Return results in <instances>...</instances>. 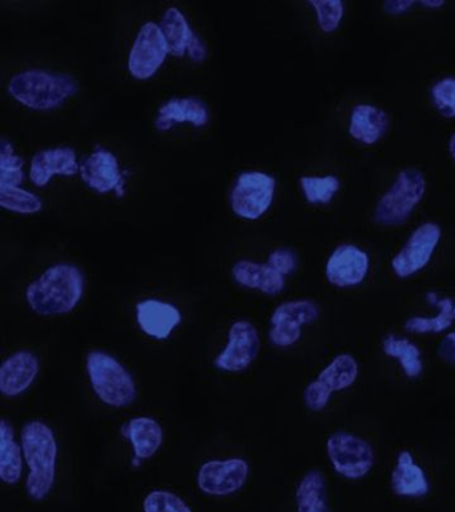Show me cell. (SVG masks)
Listing matches in <instances>:
<instances>
[{"mask_svg":"<svg viewBox=\"0 0 455 512\" xmlns=\"http://www.w3.org/2000/svg\"><path fill=\"white\" fill-rule=\"evenodd\" d=\"M318 316L319 308L311 300H291L282 303L271 315V343L278 347L293 346L301 339V327L315 322Z\"/></svg>","mask_w":455,"mask_h":512,"instance_id":"9","label":"cell"},{"mask_svg":"<svg viewBox=\"0 0 455 512\" xmlns=\"http://www.w3.org/2000/svg\"><path fill=\"white\" fill-rule=\"evenodd\" d=\"M10 94L33 110H51L61 106L78 91V84L65 74L45 70H27L9 83Z\"/></svg>","mask_w":455,"mask_h":512,"instance_id":"3","label":"cell"},{"mask_svg":"<svg viewBox=\"0 0 455 512\" xmlns=\"http://www.w3.org/2000/svg\"><path fill=\"white\" fill-rule=\"evenodd\" d=\"M383 351L390 358L397 359L407 378L415 379L422 374L423 363L421 351L409 339L399 338L397 335H387L383 339Z\"/></svg>","mask_w":455,"mask_h":512,"instance_id":"27","label":"cell"},{"mask_svg":"<svg viewBox=\"0 0 455 512\" xmlns=\"http://www.w3.org/2000/svg\"><path fill=\"white\" fill-rule=\"evenodd\" d=\"M23 164L21 156L14 154L13 144L3 138L0 142V184L19 186L25 179Z\"/></svg>","mask_w":455,"mask_h":512,"instance_id":"31","label":"cell"},{"mask_svg":"<svg viewBox=\"0 0 455 512\" xmlns=\"http://www.w3.org/2000/svg\"><path fill=\"white\" fill-rule=\"evenodd\" d=\"M389 126V114L373 104H357L351 111L349 134L367 146L379 142Z\"/></svg>","mask_w":455,"mask_h":512,"instance_id":"18","label":"cell"},{"mask_svg":"<svg viewBox=\"0 0 455 512\" xmlns=\"http://www.w3.org/2000/svg\"><path fill=\"white\" fill-rule=\"evenodd\" d=\"M326 447L334 470L347 479H361L373 468V448L357 435L335 432L327 439Z\"/></svg>","mask_w":455,"mask_h":512,"instance_id":"6","label":"cell"},{"mask_svg":"<svg viewBox=\"0 0 455 512\" xmlns=\"http://www.w3.org/2000/svg\"><path fill=\"white\" fill-rule=\"evenodd\" d=\"M165 35L157 23L147 22L139 30L129 56V70L137 79H149L169 54Z\"/></svg>","mask_w":455,"mask_h":512,"instance_id":"10","label":"cell"},{"mask_svg":"<svg viewBox=\"0 0 455 512\" xmlns=\"http://www.w3.org/2000/svg\"><path fill=\"white\" fill-rule=\"evenodd\" d=\"M79 171L87 186L94 188L95 191L105 194L115 190L119 196H123L125 180L113 152L97 148L89 158L83 160Z\"/></svg>","mask_w":455,"mask_h":512,"instance_id":"14","label":"cell"},{"mask_svg":"<svg viewBox=\"0 0 455 512\" xmlns=\"http://www.w3.org/2000/svg\"><path fill=\"white\" fill-rule=\"evenodd\" d=\"M449 151L451 156H453L455 160V132L453 135H451L450 142H449Z\"/></svg>","mask_w":455,"mask_h":512,"instance_id":"41","label":"cell"},{"mask_svg":"<svg viewBox=\"0 0 455 512\" xmlns=\"http://www.w3.org/2000/svg\"><path fill=\"white\" fill-rule=\"evenodd\" d=\"M415 4H417V2H414V0H387V2L383 4V8H385L387 14L399 15L405 14V12L409 11Z\"/></svg>","mask_w":455,"mask_h":512,"instance_id":"39","label":"cell"},{"mask_svg":"<svg viewBox=\"0 0 455 512\" xmlns=\"http://www.w3.org/2000/svg\"><path fill=\"white\" fill-rule=\"evenodd\" d=\"M439 358L450 364H455V332H450L443 338L438 347Z\"/></svg>","mask_w":455,"mask_h":512,"instance_id":"37","label":"cell"},{"mask_svg":"<svg viewBox=\"0 0 455 512\" xmlns=\"http://www.w3.org/2000/svg\"><path fill=\"white\" fill-rule=\"evenodd\" d=\"M369 255L354 244H341L326 263V278L335 287L361 284L369 274Z\"/></svg>","mask_w":455,"mask_h":512,"instance_id":"13","label":"cell"},{"mask_svg":"<svg viewBox=\"0 0 455 512\" xmlns=\"http://www.w3.org/2000/svg\"><path fill=\"white\" fill-rule=\"evenodd\" d=\"M331 394L333 392L317 379L306 387L305 392H303V399H305L306 406L311 411H322L329 404Z\"/></svg>","mask_w":455,"mask_h":512,"instance_id":"35","label":"cell"},{"mask_svg":"<svg viewBox=\"0 0 455 512\" xmlns=\"http://www.w3.org/2000/svg\"><path fill=\"white\" fill-rule=\"evenodd\" d=\"M259 348L261 340L257 328L247 320H238L230 327L229 343L215 358V367L230 372L246 370L257 359Z\"/></svg>","mask_w":455,"mask_h":512,"instance_id":"11","label":"cell"},{"mask_svg":"<svg viewBox=\"0 0 455 512\" xmlns=\"http://www.w3.org/2000/svg\"><path fill=\"white\" fill-rule=\"evenodd\" d=\"M310 6L314 7L318 26L323 32L331 34L338 30L345 15V4L341 0H311Z\"/></svg>","mask_w":455,"mask_h":512,"instance_id":"32","label":"cell"},{"mask_svg":"<svg viewBox=\"0 0 455 512\" xmlns=\"http://www.w3.org/2000/svg\"><path fill=\"white\" fill-rule=\"evenodd\" d=\"M127 438L133 443L135 458L145 460L155 455L163 443V431L157 420L139 416L126 426Z\"/></svg>","mask_w":455,"mask_h":512,"instance_id":"22","label":"cell"},{"mask_svg":"<svg viewBox=\"0 0 455 512\" xmlns=\"http://www.w3.org/2000/svg\"><path fill=\"white\" fill-rule=\"evenodd\" d=\"M187 51H189L190 58L194 60V62H202V60L206 59L207 50L205 43L202 42L201 38L197 34H193V38H191L189 46H187Z\"/></svg>","mask_w":455,"mask_h":512,"instance_id":"38","label":"cell"},{"mask_svg":"<svg viewBox=\"0 0 455 512\" xmlns=\"http://www.w3.org/2000/svg\"><path fill=\"white\" fill-rule=\"evenodd\" d=\"M359 366L354 356L349 354L338 355L331 360L329 366L319 372L318 380L325 384L331 392L343 391L353 386L358 379Z\"/></svg>","mask_w":455,"mask_h":512,"instance_id":"26","label":"cell"},{"mask_svg":"<svg viewBox=\"0 0 455 512\" xmlns=\"http://www.w3.org/2000/svg\"><path fill=\"white\" fill-rule=\"evenodd\" d=\"M38 372L39 360L33 352H15L0 368V391L7 398H15L34 383Z\"/></svg>","mask_w":455,"mask_h":512,"instance_id":"15","label":"cell"},{"mask_svg":"<svg viewBox=\"0 0 455 512\" xmlns=\"http://www.w3.org/2000/svg\"><path fill=\"white\" fill-rule=\"evenodd\" d=\"M77 154L73 148L58 147L39 151L31 162L30 176L35 186L43 187L53 175H74L78 172Z\"/></svg>","mask_w":455,"mask_h":512,"instance_id":"17","label":"cell"},{"mask_svg":"<svg viewBox=\"0 0 455 512\" xmlns=\"http://www.w3.org/2000/svg\"><path fill=\"white\" fill-rule=\"evenodd\" d=\"M249 476V464L241 458L210 460L198 474V486L207 495L225 496L241 490Z\"/></svg>","mask_w":455,"mask_h":512,"instance_id":"12","label":"cell"},{"mask_svg":"<svg viewBox=\"0 0 455 512\" xmlns=\"http://www.w3.org/2000/svg\"><path fill=\"white\" fill-rule=\"evenodd\" d=\"M426 192L425 175L417 168H405L395 178L393 186L378 200L375 222L382 226L405 223Z\"/></svg>","mask_w":455,"mask_h":512,"instance_id":"5","label":"cell"},{"mask_svg":"<svg viewBox=\"0 0 455 512\" xmlns=\"http://www.w3.org/2000/svg\"><path fill=\"white\" fill-rule=\"evenodd\" d=\"M275 179L261 171L243 172L231 191V208L238 216L261 218L273 203Z\"/></svg>","mask_w":455,"mask_h":512,"instance_id":"7","label":"cell"},{"mask_svg":"<svg viewBox=\"0 0 455 512\" xmlns=\"http://www.w3.org/2000/svg\"><path fill=\"white\" fill-rule=\"evenodd\" d=\"M145 512H193L185 500L170 491H153L143 502Z\"/></svg>","mask_w":455,"mask_h":512,"instance_id":"34","label":"cell"},{"mask_svg":"<svg viewBox=\"0 0 455 512\" xmlns=\"http://www.w3.org/2000/svg\"><path fill=\"white\" fill-rule=\"evenodd\" d=\"M431 98L443 118H455V78L438 80L431 88Z\"/></svg>","mask_w":455,"mask_h":512,"instance_id":"33","label":"cell"},{"mask_svg":"<svg viewBox=\"0 0 455 512\" xmlns=\"http://www.w3.org/2000/svg\"><path fill=\"white\" fill-rule=\"evenodd\" d=\"M91 386L98 398L107 406H129L137 396V386L130 372L103 351H91L86 360Z\"/></svg>","mask_w":455,"mask_h":512,"instance_id":"4","label":"cell"},{"mask_svg":"<svg viewBox=\"0 0 455 512\" xmlns=\"http://www.w3.org/2000/svg\"><path fill=\"white\" fill-rule=\"evenodd\" d=\"M22 450L30 468L26 490L34 500L45 499L57 472L58 444L53 430L42 422L27 423L22 430Z\"/></svg>","mask_w":455,"mask_h":512,"instance_id":"2","label":"cell"},{"mask_svg":"<svg viewBox=\"0 0 455 512\" xmlns=\"http://www.w3.org/2000/svg\"><path fill=\"white\" fill-rule=\"evenodd\" d=\"M423 7H430V8H439L445 6V2L443 0H433V2H429V0H426V2H421Z\"/></svg>","mask_w":455,"mask_h":512,"instance_id":"40","label":"cell"},{"mask_svg":"<svg viewBox=\"0 0 455 512\" xmlns=\"http://www.w3.org/2000/svg\"><path fill=\"white\" fill-rule=\"evenodd\" d=\"M299 183L307 202L313 204L330 203L341 187V182L334 175L302 176Z\"/></svg>","mask_w":455,"mask_h":512,"instance_id":"29","label":"cell"},{"mask_svg":"<svg viewBox=\"0 0 455 512\" xmlns=\"http://www.w3.org/2000/svg\"><path fill=\"white\" fill-rule=\"evenodd\" d=\"M426 296L433 306L439 308V314L434 318L414 316V318L407 319L406 331L413 332V334H439L455 322V298L441 296L435 292H429Z\"/></svg>","mask_w":455,"mask_h":512,"instance_id":"23","label":"cell"},{"mask_svg":"<svg viewBox=\"0 0 455 512\" xmlns=\"http://www.w3.org/2000/svg\"><path fill=\"white\" fill-rule=\"evenodd\" d=\"M137 320L146 335L161 340L169 338L182 322V315L173 304L149 299L137 304Z\"/></svg>","mask_w":455,"mask_h":512,"instance_id":"16","label":"cell"},{"mask_svg":"<svg viewBox=\"0 0 455 512\" xmlns=\"http://www.w3.org/2000/svg\"><path fill=\"white\" fill-rule=\"evenodd\" d=\"M22 451L15 442L13 427L3 419L0 422V478L6 484H15L21 479Z\"/></svg>","mask_w":455,"mask_h":512,"instance_id":"24","label":"cell"},{"mask_svg":"<svg viewBox=\"0 0 455 512\" xmlns=\"http://www.w3.org/2000/svg\"><path fill=\"white\" fill-rule=\"evenodd\" d=\"M0 206L19 214H34L42 210V200L19 186L0 184Z\"/></svg>","mask_w":455,"mask_h":512,"instance_id":"30","label":"cell"},{"mask_svg":"<svg viewBox=\"0 0 455 512\" xmlns=\"http://www.w3.org/2000/svg\"><path fill=\"white\" fill-rule=\"evenodd\" d=\"M267 264L277 270L279 274L285 276L297 270L298 260L289 248H277V250L271 252Z\"/></svg>","mask_w":455,"mask_h":512,"instance_id":"36","label":"cell"},{"mask_svg":"<svg viewBox=\"0 0 455 512\" xmlns=\"http://www.w3.org/2000/svg\"><path fill=\"white\" fill-rule=\"evenodd\" d=\"M391 487L399 496H425L429 492V480L425 471L414 462L409 451H402L398 455L397 464L391 472Z\"/></svg>","mask_w":455,"mask_h":512,"instance_id":"21","label":"cell"},{"mask_svg":"<svg viewBox=\"0 0 455 512\" xmlns=\"http://www.w3.org/2000/svg\"><path fill=\"white\" fill-rule=\"evenodd\" d=\"M161 28L165 35L167 46L174 56H183L187 51L194 32L182 11L177 7L167 8L163 14Z\"/></svg>","mask_w":455,"mask_h":512,"instance_id":"25","label":"cell"},{"mask_svg":"<svg viewBox=\"0 0 455 512\" xmlns=\"http://www.w3.org/2000/svg\"><path fill=\"white\" fill-rule=\"evenodd\" d=\"M233 276L241 286L254 288L267 295H278L285 288V276L269 264L239 260L234 264Z\"/></svg>","mask_w":455,"mask_h":512,"instance_id":"20","label":"cell"},{"mask_svg":"<svg viewBox=\"0 0 455 512\" xmlns=\"http://www.w3.org/2000/svg\"><path fill=\"white\" fill-rule=\"evenodd\" d=\"M298 512H327L325 479L321 472H307L297 488Z\"/></svg>","mask_w":455,"mask_h":512,"instance_id":"28","label":"cell"},{"mask_svg":"<svg viewBox=\"0 0 455 512\" xmlns=\"http://www.w3.org/2000/svg\"><path fill=\"white\" fill-rule=\"evenodd\" d=\"M441 236L442 230L437 223L421 224L391 260L394 274L398 278H409L423 270L433 258Z\"/></svg>","mask_w":455,"mask_h":512,"instance_id":"8","label":"cell"},{"mask_svg":"<svg viewBox=\"0 0 455 512\" xmlns=\"http://www.w3.org/2000/svg\"><path fill=\"white\" fill-rule=\"evenodd\" d=\"M190 122L195 126H205L209 122V110L201 99L194 96L174 98L159 108L155 126L159 131H167L174 124Z\"/></svg>","mask_w":455,"mask_h":512,"instance_id":"19","label":"cell"},{"mask_svg":"<svg viewBox=\"0 0 455 512\" xmlns=\"http://www.w3.org/2000/svg\"><path fill=\"white\" fill-rule=\"evenodd\" d=\"M85 290V278L73 264H57L27 287L31 310L39 315H61L77 307Z\"/></svg>","mask_w":455,"mask_h":512,"instance_id":"1","label":"cell"}]
</instances>
